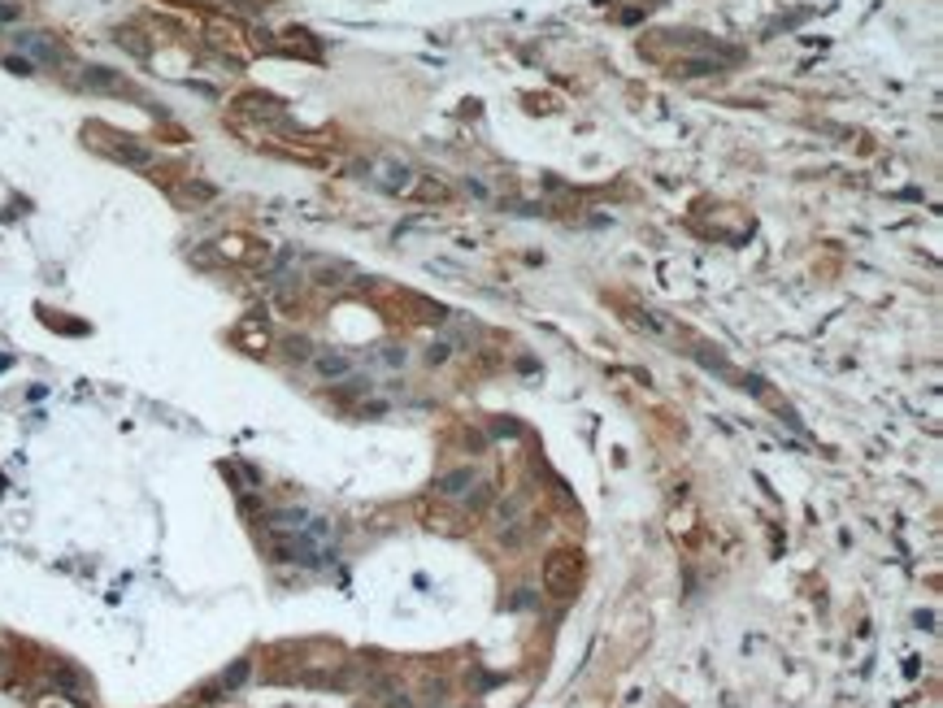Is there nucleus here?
Masks as SVG:
<instances>
[{"label":"nucleus","instance_id":"f257e3e1","mask_svg":"<svg viewBox=\"0 0 943 708\" xmlns=\"http://www.w3.org/2000/svg\"><path fill=\"white\" fill-rule=\"evenodd\" d=\"M544 587H548V595H574V587H578V556L574 552H552L544 565Z\"/></svg>","mask_w":943,"mask_h":708},{"label":"nucleus","instance_id":"f03ea898","mask_svg":"<svg viewBox=\"0 0 943 708\" xmlns=\"http://www.w3.org/2000/svg\"><path fill=\"white\" fill-rule=\"evenodd\" d=\"M370 175L378 178V187H387V192H400V187H409V165H400V161H392V157L374 161Z\"/></svg>","mask_w":943,"mask_h":708},{"label":"nucleus","instance_id":"7ed1b4c3","mask_svg":"<svg viewBox=\"0 0 943 708\" xmlns=\"http://www.w3.org/2000/svg\"><path fill=\"white\" fill-rule=\"evenodd\" d=\"M422 522H426V526H435V531H448V534L466 531V522H461L456 513H448L444 504H426V509H422Z\"/></svg>","mask_w":943,"mask_h":708},{"label":"nucleus","instance_id":"20e7f679","mask_svg":"<svg viewBox=\"0 0 943 708\" xmlns=\"http://www.w3.org/2000/svg\"><path fill=\"white\" fill-rule=\"evenodd\" d=\"M474 483H478V474H474V470H456V474H444V478H439V495H448V500H461V495L470 492Z\"/></svg>","mask_w":943,"mask_h":708},{"label":"nucleus","instance_id":"39448f33","mask_svg":"<svg viewBox=\"0 0 943 708\" xmlns=\"http://www.w3.org/2000/svg\"><path fill=\"white\" fill-rule=\"evenodd\" d=\"M314 365H317V374H326V378H339V374H348V370H353V361H348V356H339V353H322Z\"/></svg>","mask_w":943,"mask_h":708},{"label":"nucleus","instance_id":"423d86ee","mask_svg":"<svg viewBox=\"0 0 943 708\" xmlns=\"http://www.w3.org/2000/svg\"><path fill=\"white\" fill-rule=\"evenodd\" d=\"M18 48H26V53H35L40 61H57V48H53V40H44V35H22Z\"/></svg>","mask_w":943,"mask_h":708},{"label":"nucleus","instance_id":"0eeeda50","mask_svg":"<svg viewBox=\"0 0 943 708\" xmlns=\"http://www.w3.org/2000/svg\"><path fill=\"white\" fill-rule=\"evenodd\" d=\"M248 678V665L239 661V665H231V673H222V683H217V691H231V687H239Z\"/></svg>","mask_w":943,"mask_h":708}]
</instances>
